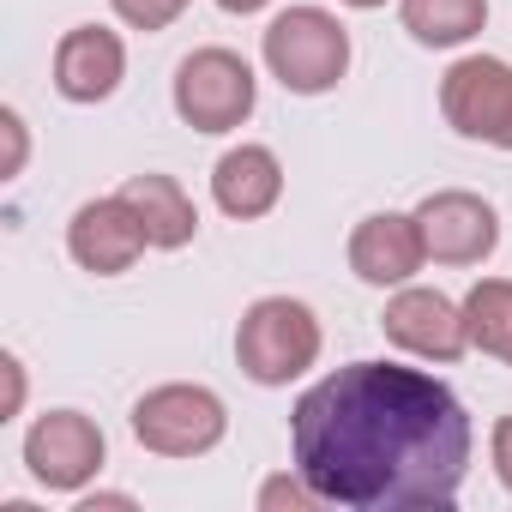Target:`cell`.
<instances>
[{"label": "cell", "instance_id": "2e32d148", "mask_svg": "<svg viewBox=\"0 0 512 512\" xmlns=\"http://www.w3.org/2000/svg\"><path fill=\"white\" fill-rule=\"evenodd\" d=\"M464 320H470V350L512 368V278H476L464 290Z\"/></svg>", "mask_w": 512, "mask_h": 512}, {"label": "cell", "instance_id": "5bb4252c", "mask_svg": "<svg viewBox=\"0 0 512 512\" xmlns=\"http://www.w3.org/2000/svg\"><path fill=\"white\" fill-rule=\"evenodd\" d=\"M121 193H127V205L139 211V223H145V235H151L157 253H181V247L199 235V211H193V199H187V187H181L175 175L145 169V175H127Z\"/></svg>", "mask_w": 512, "mask_h": 512}, {"label": "cell", "instance_id": "ac0fdd59", "mask_svg": "<svg viewBox=\"0 0 512 512\" xmlns=\"http://www.w3.org/2000/svg\"><path fill=\"white\" fill-rule=\"evenodd\" d=\"M187 7H193V0H109V13H115L127 31H145V37L169 31Z\"/></svg>", "mask_w": 512, "mask_h": 512}, {"label": "cell", "instance_id": "ffe728a7", "mask_svg": "<svg viewBox=\"0 0 512 512\" xmlns=\"http://www.w3.org/2000/svg\"><path fill=\"white\" fill-rule=\"evenodd\" d=\"M488 464H494L500 488L512 494V416H494V428H488Z\"/></svg>", "mask_w": 512, "mask_h": 512}, {"label": "cell", "instance_id": "8992f818", "mask_svg": "<svg viewBox=\"0 0 512 512\" xmlns=\"http://www.w3.org/2000/svg\"><path fill=\"white\" fill-rule=\"evenodd\" d=\"M440 115L458 139L512 151V61L500 55H458L440 73Z\"/></svg>", "mask_w": 512, "mask_h": 512}, {"label": "cell", "instance_id": "e0dca14e", "mask_svg": "<svg viewBox=\"0 0 512 512\" xmlns=\"http://www.w3.org/2000/svg\"><path fill=\"white\" fill-rule=\"evenodd\" d=\"M253 506H260V512H320L326 500H320V494H314V482L290 464V470H278V476H266V482H260Z\"/></svg>", "mask_w": 512, "mask_h": 512}, {"label": "cell", "instance_id": "9c48e42d", "mask_svg": "<svg viewBox=\"0 0 512 512\" xmlns=\"http://www.w3.org/2000/svg\"><path fill=\"white\" fill-rule=\"evenodd\" d=\"M67 253H73V266L91 272V278H121L151 253V235H145L139 211L127 205V193L115 187V193L85 199L67 217Z\"/></svg>", "mask_w": 512, "mask_h": 512}, {"label": "cell", "instance_id": "8fae6325", "mask_svg": "<svg viewBox=\"0 0 512 512\" xmlns=\"http://www.w3.org/2000/svg\"><path fill=\"white\" fill-rule=\"evenodd\" d=\"M344 253H350V272L368 290H404L428 266V241H422L416 211H368L350 229V247Z\"/></svg>", "mask_w": 512, "mask_h": 512}, {"label": "cell", "instance_id": "4fadbf2b", "mask_svg": "<svg viewBox=\"0 0 512 512\" xmlns=\"http://www.w3.org/2000/svg\"><path fill=\"white\" fill-rule=\"evenodd\" d=\"M211 205L235 223H260L284 205V163L272 145H229L217 163H211Z\"/></svg>", "mask_w": 512, "mask_h": 512}, {"label": "cell", "instance_id": "277c9868", "mask_svg": "<svg viewBox=\"0 0 512 512\" xmlns=\"http://www.w3.org/2000/svg\"><path fill=\"white\" fill-rule=\"evenodd\" d=\"M169 103H175L181 127H193V133H235V127L253 121V109H260V73H253L235 49L205 43V49L181 55Z\"/></svg>", "mask_w": 512, "mask_h": 512}, {"label": "cell", "instance_id": "7a4b0ae2", "mask_svg": "<svg viewBox=\"0 0 512 512\" xmlns=\"http://www.w3.org/2000/svg\"><path fill=\"white\" fill-rule=\"evenodd\" d=\"M260 61L290 97H326L350 73V31L332 7H284L260 31Z\"/></svg>", "mask_w": 512, "mask_h": 512}, {"label": "cell", "instance_id": "603a6c76", "mask_svg": "<svg viewBox=\"0 0 512 512\" xmlns=\"http://www.w3.org/2000/svg\"><path fill=\"white\" fill-rule=\"evenodd\" d=\"M217 7H223L229 19H253V13H266L272 0H217Z\"/></svg>", "mask_w": 512, "mask_h": 512}, {"label": "cell", "instance_id": "3957f363", "mask_svg": "<svg viewBox=\"0 0 512 512\" xmlns=\"http://www.w3.org/2000/svg\"><path fill=\"white\" fill-rule=\"evenodd\" d=\"M326 350V332H320V314L296 296H260L241 308V326H235V368L253 380V386H290L302 380Z\"/></svg>", "mask_w": 512, "mask_h": 512}, {"label": "cell", "instance_id": "44dd1931", "mask_svg": "<svg viewBox=\"0 0 512 512\" xmlns=\"http://www.w3.org/2000/svg\"><path fill=\"white\" fill-rule=\"evenodd\" d=\"M0 374H7V404H0V422H13L25 410V362L7 350V356H0Z\"/></svg>", "mask_w": 512, "mask_h": 512}, {"label": "cell", "instance_id": "d6986e66", "mask_svg": "<svg viewBox=\"0 0 512 512\" xmlns=\"http://www.w3.org/2000/svg\"><path fill=\"white\" fill-rule=\"evenodd\" d=\"M0 127H7V145H13V151H7V181H13V175H25V157H31V127H25V115H19L13 103L0 109Z\"/></svg>", "mask_w": 512, "mask_h": 512}, {"label": "cell", "instance_id": "52a82bcc", "mask_svg": "<svg viewBox=\"0 0 512 512\" xmlns=\"http://www.w3.org/2000/svg\"><path fill=\"white\" fill-rule=\"evenodd\" d=\"M109 464V440L85 410H43L25 428V470L49 494H85Z\"/></svg>", "mask_w": 512, "mask_h": 512}, {"label": "cell", "instance_id": "7402d4cb", "mask_svg": "<svg viewBox=\"0 0 512 512\" xmlns=\"http://www.w3.org/2000/svg\"><path fill=\"white\" fill-rule=\"evenodd\" d=\"M97 506H133V494H115V488H103V494H79V512H97Z\"/></svg>", "mask_w": 512, "mask_h": 512}, {"label": "cell", "instance_id": "cb8c5ba5", "mask_svg": "<svg viewBox=\"0 0 512 512\" xmlns=\"http://www.w3.org/2000/svg\"><path fill=\"white\" fill-rule=\"evenodd\" d=\"M338 7H350V13H380L386 0H338Z\"/></svg>", "mask_w": 512, "mask_h": 512}, {"label": "cell", "instance_id": "6da1fadb", "mask_svg": "<svg viewBox=\"0 0 512 512\" xmlns=\"http://www.w3.org/2000/svg\"><path fill=\"white\" fill-rule=\"evenodd\" d=\"M470 452L464 398L386 356L332 368L290 410V464L338 512H452Z\"/></svg>", "mask_w": 512, "mask_h": 512}, {"label": "cell", "instance_id": "9a60e30c", "mask_svg": "<svg viewBox=\"0 0 512 512\" xmlns=\"http://www.w3.org/2000/svg\"><path fill=\"white\" fill-rule=\"evenodd\" d=\"M398 19L422 49H464L488 25V0H398Z\"/></svg>", "mask_w": 512, "mask_h": 512}, {"label": "cell", "instance_id": "ba28073f", "mask_svg": "<svg viewBox=\"0 0 512 512\" xmlns=\"http://www.w3.org/2000/svg\"><path fill=\"white\" fill-rule=\"evenodd\" d=\"M380 332L398 356L410 362H458L470 356V320H464V302H452L446 290H428V284H404L386 296V314H380Z\"/></svg>", "mask_w": 512, "mask_h": 512}, {"label": "cell", "instance_id": "7c38bea8", "mask_svg": "<svg viewBox=\"0 0 512 512\" xmlns=\"http://www.w3.org/2000/svg\"><path fill=\"white\" fill-rule=\"evenodd\" d=\"M55 91L67 97V103H79V109H97V103H109L115 91H121V79H127V43H121V31H109V25H73L61 43H55Z\"/></svg>", "mask_w": 512, "mask_h": 512}, {"label": "cell", "instance_id": "30bf717a", "mask_svg": "<svg viewBox=\"0 0 512 512\" xmlns=\"http://www.w3.org/2000/svg\"><path fill=\"white\" fill-rule=\"evenodd\" d=\"M416 223H422V241H428L434 266H482L500 247V211L482 193H470V187L428 193L416 205Z\"/></svg>", "mask_w": 512, "mask_h": 512}, {"label": "cell", "instance_id": "5b68a950", "mask_svg": "<svg viewBox=\"0 0 512 512\" xmlns=\"http://www.w3.org/2000/svg\"><path fill=\"white\" fill-rule=\"evenodd\" d=\"M127 422L151 458H205L229 434V404H223V392H211L199 380H163L133 404Z\"/></svg>", "mask_w": 512, "mask_h": 512}]
</instances>
